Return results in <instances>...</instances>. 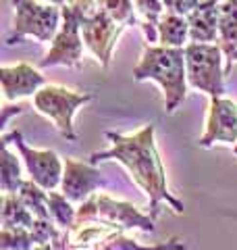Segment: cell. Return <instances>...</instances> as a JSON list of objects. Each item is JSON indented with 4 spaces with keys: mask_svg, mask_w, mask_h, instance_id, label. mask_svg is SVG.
I'll use <instances>...</instances> for the list:
<instances>
[{
    "mask_svg": "<svg viewBox=\"0 0 237 250\" xmlns=\"http://www.w3.org/2000/svg\"><path fill=\"white\" fill-rule=\"evenodd\" d=\"M154 125H144L138 134L131 136H123V134H115V131H106V138L113 142V148L102 152H92L90 154V163L98 165L100 161H118L121 165L127 167L131 173L133 182H136L141 190L148 194L150 198V217L156 219L160 213V207L167 205L175 210L177 215L183 213V205L169 192L167 186V173H164L160 154L156 150V142H154Z\"/></svg>",
    "mask_w": 237,
    "mask_h": 250,
    "instance_id": "1",
    "label": "cell"
},
{
    "mask_svg": "<svg viewBox=\"0 0 237 250\" xmlns=\"http://www.w3.org/2000/svg\"><path fill=\"white\" fill-rule=\"evenodd\" d=\"M133 80L156 82L164 94V111L175 113L187 94L185 48L148 44L139 62L133 67Z\"/></svg>",
    "mask_w": 237,
    "mask_h": 250,
    "instance_id": "2",
    "label": "cell"
},
{
    "mask_svg": "<svg viewBox=\"0 0 237 250\" xmlns=\"http://www.w3.org/2000/svg\"><path fill=\"white\" fill-rule=\"evenodd\" d=\"M15 17L13 29L6 36V44H19L25 38L40 42H52L62 23V9L57 4H42L38 0H13Z\"/></svg>",
    "mask_w": 237,
    "mask_h": 250,
    "instance_id": "3",
    "label": "cell"
},
{
    "mask_svg": "<svg viewBox=\"0 0 237 250\" xmlns=\"http://www.w3.org/2000/svg\"><path fill=\"white\" fill-rule=\"evenodd\" d=\"M225 54L220 44L189 42L185 46L187 83L210 98L225 94Z\"/></svg>",
    "mask_w": 237,
    "mask_h": 250,
    "instance_id": "4",
    "label": "cell"
},
{
    "mask_svg": "<svg viewBox=\"0 0 237 250\" xmlns=\"http://www.w3.org/2000/svg\"><path fill=\"white\" fill-rule=\"evenodd\" d=\"M92 100L94 96L90 92H77L62 88V85H44V88H40L34 94L36 111L54 121L60 136L69 140V142L77 140V134L73 129V117L77 108H81L83 104L92 103Z\"/></svg>",
    "mask_w": 237,
    "mask_h": 250,
    "instance_id": "5",
    "label": "cell"
},
{
    "mask_svg": "<svg viewBox=\"0 0 237 250\" xmlns=\"http://www.w3.org/2000/svg\"><path fill=\"white\" fill-rule=\"evenodd\" d=\"M104 221L108 225H115L118 229H141V231H154V219L150 215H144L129 205L106 196V194H94L81 207L77 208V221Z\"/></svg>",
    "mask_w": 237,
    "mask_h": 250,
    "instance_id": "6",
    "label": "cell"
},
{
    "mask_svg": "<svg viewBox=\"0 0 237 250\" xmlns=\"http://www.w3.org/2000/svg\"><path fill=\"white\" fill-rule=\"evenodd\" d=\"M62 9V23L59 34L54 36L52 46L48 54L40 61V69L46 67H79L83 57V34H81V23L83 15L79 13L75 6L65 4Z\"/></svg>",
    "mask_w": 237,
    "mask_h": 250,
    "instance_id": "7",
    "label": "cell"
},
{
    "mask_svg": "<svg viewBox=\"0 0 237 250\" xmlns=\"http://www.w3.org/2000/svg\"><path fill=\"white\" fill-rule=\"evenodd\" d=\"M123 31H125V25L115 21L104 9L88 15L81 23L83 42L104 69L110 65L113 50H115L117 40L121 38Z\"/></svg>",
    "mask_w": 237,
    "mask_h": 250,
    "instance_id": "8",
    "label": "cell"
},
{
    "mask_svg": "<svg viewBox=\"0 0 237 250\" xmlns=\"http://www.w3.org/2000/svg\"><path fill=\"white\" fill-rule=\"evenodd\" d=\"M6 140L19 148L21 159L27 167V173L31 175V179L42 186L44 190H54L60 182H62V173H65V163H60V159L57 156V152L52 150H36V148H29L23 142V136L19 131H11V134H4Z\"/></svg>",
    "mask_w": 237,
    "mask_h": 250,
    "instance_id": "9",
    "label": "cell"
},
{
    "mask_svg": "<svg viewBox=\"0 0 237 250\" xmlns=\"http://www.w3.org/2000/svg\"><path fill=\"white\" fill-rule=\"evenodd\" d=\"M215 144H237V104L223 96L210 98L206 131L198 140V146L202 148H210Z\"/></svg>",
    "mask_w": 237,
    "mask_h": 250,
    "instance_id": "10",
    "label": "cell"
},
{
    "mask_svg": "<svg viewBox=\"0 0 237 250\" xmlns=\"http://www.w3.org/2000/svg\"><path fill=\"white\" fill-rule=\"evenodd\" d=\"M102 186H104V177L92 163L85 165L75 159H65V173H62L60 188L71 202H85Z\"/></svg>",
    "mask_w": 237,
    "mask_h": 250,
    "instance_id": "11",
    "label": "cell"
},
{
    "mask_svg": "<svg viewBox=\"0 0 237 250\" xmlns=\"http://www.w3.org/2000/svg\"><path fill=\"white\" fill-rule=\"evenodd\" d=\"M0 82H2L4 100L11 103V100L31 96L40 88H44L46 77L29 62H17V65H4L0 69Z\"/></svg>",
    "mask_w": 237,
    "mask_h": 250,
    "instance_id": "12",
    "label": "cell"
},
{
    "mask_svg": "<svg viewBox=\"0 0 237 250\" xmlns=\"http://www.w3.org/2000/svg\"><path fill=\"white\" fill-rule=\"evenodd\" d=\"M218 0H206L189 13V42H218Z\"/></svg>",
    "mask_w": 237,
    "mask_h": 250,
    "instance_id": "13",
    "label": "cell"
},
{
    "mask_svg": "<svg viewBox=\"0 0 237 250\" xmlns=\"http://www.w3.org/2000/svg\"><path fill=\"white\" fill-rule=\"evenodd\" d=\"M218 44L225 54V75L237 65V0H223L218 13Z\"/></svg>",
    "mask_w": 237,
    "mask_h": 250,
    "instance_id": "14",
    "label": "cell"
},
{
    "mask_svg": "<svg viewBox=\"0 0 237 250\" xmlns=\"http://www.w3.org/2000/svg\"><path fill=\"white\" fill-rule=\"evenodd\" d=\"M158 42L164 46L185 48L189 44V21L183 15L167 13L158 23Z\"/></svg>",
    "mask_w": 237,
    "mask_h": 250,
    "instance_id": "15",
    "label": "cell"
},
{
    "mask_svg": "<svg viewBox=\"0 0 237 250\" xmlns=\"http://www.w3.org/2000/svg\"><path fill=\"white\" fill-rule=\"evenodd\" d=\"M36 223V215L25 207L19 194H4L2 196V228L11 229H31Z\"/></svg>",
    "mask_w": 237,
    "mask_h": 250,
    "instance_id": "16",
    "label": "cell"
},
{
    "mask_svg": "<svg viewBox=\"0 0 237 250\" xmlns=\"http://www.w3.org/2000/svg\"><path fill=\"white\" fill-rule=\"evenodd\" d=\"M98 250H187V246L181 240H169L156 246H144L138 240L123 236V231H115L100 242Z\"/></svg>",
    "mask_w": 237,
    "mask_h": 250,
    "instance_id": "17",
    "label": "cell"
},
{
    "mask_svg": "<svg viewBox=\"0 0 237 250\" xmlns=\"http://www.w3.org/2000/svg\"><path fill=\"white\" fill-rule=\"evenodd\" d=\"M136 2V11L141 17V29L150 44L158 42V23L162 19L164 9V0H133Z\"/></svg>",
    "mask_w": 237,
    "mask_h": 250,
    "instance_id": "18",
    "label": "cell"
},
{
    "mask_svg": "<svg viewBox=\"0 0 237 250\" xmlns=\"http://www.w3.org/2000/svg\"><path fill=\"white\" fill-rule=\"evenodd\" d=\"M17 194H19V198L25 202V207L36 215V219H52L50 207H48V190L38 186L34 179L23 182L21 190Z\"/></svg>",
    "mask_w": 237,
    "mask_h": 250,
    "instance_id": "19",
    "label": "cell"
},
{
    "mask_svg": "<svg viewBox=\"0 0 237 250\" xmlns=\"http://www.w3.org/2000/svg\"><path fill=\"white\" fill-rule=\"evenodd\" d=\"M25 179L21 177V165L19 159L9 150V142L2 140V177H0V186H2L4 194H17Z\"/></svg>",
    "mask_w": 237,
    "mask_h": 250,
    "instance_id": "20",
    "label": "cell"
},
{
    "mask_svg": "<svg viewBox=\"0 0 237 250\" xmlns=\"http://www.w3.org/2000/svg\"><path fill=\"white\" fill-rule=\"evenodd\" d=\"M48 207H50V213L54 223L62 229H71L77 221V208H73V202H71L65 194H59V192H48Z\"/></svg>",
    "mask_w": 237,
    "mask_h": 250,
    "instance_id": "21",
    "label": "cell"
},
{
    "mask_svg": "<svg viewBox=\"0 0 237 250\" xmlns=\"http://www.w3.org/2000/svg\"><path fill=\"white\" fill-rule=\"evenodd\" d=\"M31 246H36L34 238H31V229L2 228V233H0V250H34Z\"/></svg>",
    "mask_w": 237,
    "mask_h": 250,
    "instance_id": "22",
    "label": "cell"
},
{
    "mask_svg": "<svg viewBox=\"0 0 237 250\" xmlns=\"http://www.w3.org/2000/svg\"><path fill=\"white\" fill-rule=\"evenodd\" d=\"M102 9H104L115 21L121 25H136V2L131 0H102Z\"/></svg>",
    "mask_w": 237,
    "mask_h": 250,
    "instance_id": "23",
    "label": "cell"
},
{
    "mask_svg": "<svg viewBox=\"0 0 237 250\" xmlns=\"http://www.w3.org/2000/svg\"><path fill=\"white\" fill-rule=\"evenodd\" d=\"M202 2L200 0H164V9L167 13H175V15H183L187 17L192 11H196Z\"/></svg>",
    "mask_w": 237,
    "mask_h": 250,
    "instance_id": "24",
    "label": "cell"
},
{
    "mask_svg": "<svg viewBox=\"0 0 237 250\" xmlns=\"http://www.w3.org/2000/svg\"><path fill=\"white\" fill-rule=\"evenodd\" d=\"M67 4L75 6V9L83 15V19L88 17V15L102 9V0H67Z\"/></svg>",
    "mask_w": 237,
    "mask_h": 250,
    "instance_id": "25",
    "label": "cell"
},
{
    "mask_svg": "<svg viewBox=\"0 0 237 250\" xmlns=\"http://www.w3.org/2000/svg\"><path fill=\"white\" fill-rule=\"evenodd\" d=\"M25 104H17V106H9V104H4V108H2V129L9 125V119L13 115H21L23 111H25Z\"/></svg>",
    "mask_w": 237,
    "mask_h": 250,
    "instance_id": "26",
    "label": "cell"
},
{
    "mask_svg": "<svg viewBox=\"0 0 237 250\" xmlns=\"http://www.w3.org/2000/svg\"><path fill=\"white\" fill-rule=\"evenodd\" d=\"M34 250H59V248H57V244L50 242V244H36Z\"/></svg>",
    "mask_w": 237,
    "mask_h": 250,
    "instance_id": "27",
    "label": "cell"
},
{
    "mask_svg": "<svg viewBox=\"0 0 237 250\" xmlns=\"http://www.w3.org/2000/svg\"><path fill=\"white\" fill-rule=\"evenodd\" d=\"M46 2H50V4H57V6H65V4H67V0H46Z\"/></svg>",
    "mask_w": 237,
    "mask_h": 250,
    "instance_id": "28",
    "label": "cell"
},
{
    "mask_svg": "<svg viewBox=\"0 0 237 250\" xmlns=\"http://www.w3.org/2000/svg\"><path fill=\"white\" fill-rule=\"evenodd\" d=\"M233 152H235V154H237V144H235V146H233Z\"/></svg>",
    "mask_w": 237,
    "mask_h": 250,
    "instance_id": "29",
    "label": "cell"
},
{
    "mask_svg": "<svg viewBox=\"0 0 237 250\" xmlns=\"http://www.w3.org/2000/svg\"><path fill=\"white\" fill-rule=\"evenodd\" d=\"M200 2H206V0H200Z\"/></svg>",
    "mask_w": 237,
    "mask_h": 250,
    "instance_id": "30",
    "label": "cell"
},
{
    "mask_svg": "<svg viewBox=\"0 0 237 250\" xmlns=\"http://www.w3.org/2000/svg\"><path fill=\"white\" fill-rule=\"evenodd\" d=\"M218 2H223V0H218Z\"/></svg>",
    "mask_w": 237,
    "mask_h": 250,
    "instance_id": "31",
    "label": "cell"
}]
</instances>
